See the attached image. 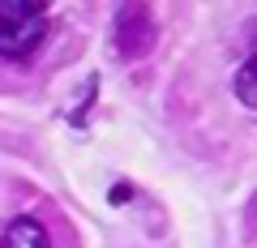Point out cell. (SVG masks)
<instances>
[{"label":"cell","instance_id":"obj_4","mask_svg":"<svg viewBox=\"0 0 257 248\" xmlns=\"http://www.w3.org/2000/svg\"><path fill=\"white\" fill-rule=\"evenodd\" d=\"M231 90H236V99L244 103V107H253V111H257V52L240 60V69H236V82H231Z\"/></svg>","mask_w":257,"mask_h":248},{"label":"cell","instance_id":"obj_3","mask_svg":"<svg viewBox=\"0 0 257 248\" xmlns=\"http://www.w3.org/2000/svg\"><path fill=\"white\" fill-rule=\"evenodd\" d=\"M0 248H52V235H47V227H43L39 218L22 214V218H13L9 227H5Z\"/></svg>","mask_w":257,"mask_h":248},{"label":"cell","instance_id":"obj_5","mask_svg":"<svg viewBox=\"0 0 257 248\" xmlns=\"http://www.w3.org/2000/svg\"><path fill=\"white\" fill-rule=\"evenodd\" d=\"M128 197H133V188H128V184H116V188H111V201H128Z\"/></svg>","mask_w":257,"mask_h":248},{"label":"cell","instance_id":"obj_1","mask_svg":"<svg viewBox=\"0 0 257 248\" xmlns=\"http://www.w3.org/2000/svg\"><path fill=\"white\" fill-rule=\"evenodd\" d=\"M47 35V5L35 0H0V56L26 60Z\"/></svg>","mask_w":257,"mask_h":248},{"label":"cell","instance_id":"obj_2","mask_svg":"<svg viewBox=\"0 0 257 248\" xmlns=\"http://www.w3.org/2000/svg\"><path fill=\"white\" fill-rule=\"evenodd\" d=\"M155 13L146 9V5H124V9H116V18H111V43H116V52L124 56V60H142V56L155 47Z\"/></svg>","mask_w":257,"mask_h":248}]
</instances>
